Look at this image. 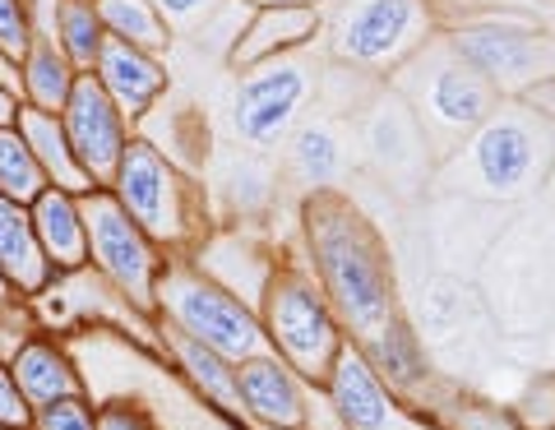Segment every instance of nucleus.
Returning <instances> with one entry per match:
<instances>
[{
    "instance_id": "nucleus-17",
    "label": "nucleus",
    "mask_w": 555,
    "mask_h": 430,
    "mask_svg": "<svg viewBox=\"0 0 555 430\" xmlns=\"http://www.w3.org/2000/svg\"><path fill=\"white\" fill-rule=\"evenodd\" d=\"M5 361L14 370V385H20V393L33 407L69 399V393H89L83 380H79V366L65 352V342H56L51 334H24L5 352Z\"/></svg>"
},
{
    "instance_id": "nucleus-22",
    "label": "nucleus",
    "mask_w": 555,
    "mask_h": 430,
    "mask_svg": "<svg viewBox=\"0 0 555 430\" xmlns=\"http://www.w3.org/2000/svg\"><path fill=\"white\" fill-rule=\"evenodd\" d=\"M347 171V144L338 126L328 120H306L287 134V177L301 185V191H334Z\"/></svg>"
},
{
    "instance_id": "nucleus-3",
    "label": "nucleus",
    "mask_w": 555,
    "mask_h": 430,
    "mask_svg": "<svg viewBox=\"0 0 555 430\" xmlns=\"http://www.w3.org/2000/svg\"><path fill=\"white\" fill-rule=\"evenodd\" d=\"M393 75H398L393 89L408 97V107L422 120L436 162L449 158V153L500 107V93L449 47V38H440V32L416 51L412 61L398 65Z\"/></svg>"
},
{
    "instance_id": "nucleus-14",
    "label": "nucleus",
    "mask_w": 555,
    "mask_h": 430,
    "mask_svg": "<svg viewBox=\"0 0 555 430\" xmlns=\"http://www.w3.org/2000/svg\"><path fill=\"white\" fill-rule=\"evenodd\" d=\"M310 385L278 352H259L236 361L241 417L264 430H310Z\"/></svg>"
},
{
    "instance_id": "nucleus-15",
    "label": "nucleus",
    "mask_w": 555,
    "mask_h": 430,
    "mask_svg": "<svg viewBox=\"0 0 555 430\" xmlns=\"http://www.w3.org/2000/svg\"><path fill=\"white\" fill-rule=\"evenodd\" d=\"M89 75L107 89V97L116 102L130 126L144 120L171 89V75H167L163 56H153V51H144V47H130V42H116V38L102 42Z\"/></svg>"
},
{
    "instance_id": "nucleus-35",
    "label": "nucleus",
    "mask_w": 555,
    "mask_h": 430,
    "mask_svg": "<svg viewBox=\"0 0 555 430\" xmlns=\"http://www.w3.org/2000/svg\"><path fill=\"white\" fill-rule=\"evenodd\" d=\"M0 426L5 430H28L33 426V403L20 393V385H14V370H10L5 356H0Z\"/></svg>"
},
{
    "instance_id": "nucleus-27",
    "label": "nucleus",
    "mask_w": 555,
    "mask_h": 430,
    "mask_svg": "<svg viewBox=\"0 0 555 430\" xmlns=\"http://www.w3.org/2000/svg\"><path fill=\"white\" fill-rule=\"evenodd\" d=\"M51 42L65 51V61L75 65L79 75H89L102 42H107V28H102L93 0H61L56 19H51Z\"/></svg>"
},
{
    "instance_id": "nucleus-37",
    "label": "nucleus",
    "mask_w": 555,
    "mask_h": 430,
    "mask_svg": "<svg viewBox=\"0 0 555 430\" xmlns=\"http://www.w3.org/2000/svg\"><path fill=\"white\" fill-rule=\"evenodd\" d=\"M20 107H24V97H20V83L0 75V130L20 120Z\"/></svg>"
},
{
    "instance_id": "nucleus-23",
    "label": "nucleus",
    "mask_w": 555,
    "mask_h": 430,
    "mask_svg": "<svg viewBox=\"0 0 555 430\" xmlns=\"http://www.w3.org/2000/svg\"><path fill=\"white\" fill-rule=\"evenodd\" d=\"M20 134L28 140L33 148V158L42 162L47 171V181L56 185V191H69V195H83V191H93V181L83 177V167L75 162V153H69V140H65V126H61V116L56 112H42V107H20Z\"/></svg>"
},
{
    "instance_id": "nucleus-39",
    "label": "nucleus",
    "mask_w": 555,
    "mask_h": 430,
    "mask_svg": "<svg viewBox=\"0 0 555 430\" xmlns=\"http://www.w3.org/2000/svg\"><path fill=\"white\" fill-rule=\"evenodd\" d=\"M250 5H310V10H324V0H250Z\"/></svg>"
},
{
    "instance_id": "nucleus-9",
    "label": "nucleus",
    "mask_w": 555,
    "mask_h": 430,
    "mask_svg": "<svg viewBox=\"0 0 555 430\" xmlns=\"http://www.w3.org/2000/svg\"><path fill=\"white\" fill-rule=\"evenodd\" d=\"M306 51H287V56H273L241 70L236 97H232V130L255 153L283 148L287 134L301 126L310 97L320 89V65Z\"/></svg>"
},
{
    "instance_id": "nucleus-12",
    "label": "nucleus",
    "mask_w": 555,
    "mask_h": 430,
    "mask_svg": "<svg viewBox=\"0 0 555 430\" xmlns=\"http://www.w3.org/2000/svg\"><path fill=\"white\" fill-rule=\"evenodd\" d=\"M361 148L366 162L393 185H422L436 171V153L426 144V130L416 112L408 107V97L398 89H379L361 107Z\"/></svg>"
},
{
    "instance_id": "nucleus-19",
    "label": "nucleus",
    "mask_w": 555,
    "mask_h": 430,
    "mask_svg": "<svg viewBox=\"0 0 555 430\" xmlns=\"http://www.w3.org/2000/svg\"><path fill=\"white\" fill-rule=\"evenodd\" d=\"M361 352H366V361L379 370V380H385L393 393H403L408 403H422L430 389H436V375H430V361L422 352V338H416V329L393 315L385 329L371 334L366 342H357Z\"/></svg>"
},
{
    "instance_id": "nucleus-5",
    "label": "nucleus",
    "mask_w": 555,
    "mask_h": 430,
    "mask_svg": "<svg viewBox=\"0 0 555 430\" xmlns=\"http://www.w3.org/2000/svg\"><path fill=\"white\" fill-rule=\"evenodd\" d=\"M107 191L167 255H185L195 240H204V191L144 134H130Z\"/></svg>"
},
{
    "instance_id": "nucleus-24",
    "label": "nucleus",
    "mask_w": 555,
    "mask_h": 430,
    "mask_svg": "<svg viewBox=\"0 0 555 430\" xmlns=\"http://www.w3.org/2000/svg\"><path fill=\"white\" fill-rule=\"evenodd\" d=\"M14 75H20V97L28 107H42V112H61L69 89H75V79H79V70L65 61V51L51 38H42V32L33 38L28 56L20 61Z\"/></svg>"
},
{
    "instance_id": "nucleus-2",
    "label": "nucleus",
    "mask_w": 555,
    "mask_h": 430,
    "mask_svg": "<svg viewBox=\"0 0 555 430\" xmlns=\"http://www.w3.org/2000/svg\"><path fill=\"white\" fill-rule=\"evenodd\" d=\"M436 167L444 177L463 171L454 181L486 199H518L551 177L555 126L542 112H532L524 97H500V107Z\"/></svg>"
},
{
    "instance_id": "nucleus-40",
    "label": "nucleus",
    "mask_w": 555,
    "mask_h": 430,
    "mask_svg": "<svg viewBox=\"0 0 555 430\" xmlns=\"http://www.w3.org/2000/svg\"><path fill=\"white\" fill-rule=\"evenodd\" d=\"M0 75H5V79H14V83H20V75H14V70H10V65H5V61H0Z\"/></svg>"
},
{
    "instance_id": "nucleus-4",
    "label": "nucleus",
    "mask_w": 555,
    "mask_h": 430,
    "mask_svg": "<svg viewBox=\"0 0 555 430\" xmlns=\"http://www.w3.org/2000/svg\"><path fill=\"white\" fill-rule=\"evenodd\" d=\"M320 14L324 56L361 75H393L436 38L430 0H324Z\"/></svg>"
},
{
    "instance_id": "nucleus-41",
    "label": "nucleus",
    "mask_w": 555,
    "mask_h": 430,
    "mask_svg": "<svg viewBox=\"0 0 555 430\" xmlns=\"http://www.w3.org/2000/svg\"><path fill=\"white\" fill-rule=\"evenodd\" d=\"M546 181H551V191H555V167H551V177H546Z\"/></svg>"
},
{
    "instance_id": "nucleus-6",
    "label": "nucleus",
    "mask_w": 555,
    "mask_h": 430,
    "mask_svg": "<svg viewBox=\"0 0 555 430\" xmlns=\"http://www.w3.org/2000/svg\"><path fill=\"white\" fill-rule=\"evenodd\" d=\"M153 320L199 338L204 348L222 352L228 361L269 352V338L255 305L241 301L222 283H214L190 255H167V264L158 273V291H153Z\"/></svg>"
},
{
    "instance_id": "nucleus-10",
    "label": "nucleus",
    "mask_w": 555,
    "mask_h": 430,
    "mask_svg": "<svg viewBox=\"0 0 555 430\" xmlns=\"http://www.w3.org/2000/svg\"><path fill=\"white\" fill-rule=\"evenodd\" d=\"M444 38L500 97H524L532 83L555 79V32L524 19H473Z\"/></svg>"
},
{
    "instance_id": "nucleus-20",
    "label": "nucleus",
    "mask_w": 555,
    "mask_h": 430,
    "mask_svg": "<svg viewBox=\"0 0 555 430\" xmlns=\"http://www.w3.org/2000/svg\"><path fill=\"white\" fill-rule=\"evenodd\" d=\"M28 218H33V232H38V246L47 255V264L56 269V278L89 269V236H83L79 195L47 185V191L28 204Z\"/></svg>"
},
{
    "instance_id": "nucleus-36",
    "label": "nucleus",
    "mask_w": 555,
    "mask_h": 430,
    "mask_svg": "<svg viewBox=\"0 0 555 430\" xmlns=\"http://www.w3.org/2000/svg\"><path fill=\"white\" fill-rule=\"evenodd\" d=\"M153 5H158V14L167 19L171 32H195L222 0H153Z\"/></svg>"
},
{
    "instance_id": "nucleus-29",
    "label": "nucleus",
    "mask_w": 555,
    "mask_h": 430,
    "mask_svg": "<svg viewBox=\"0 0 555 430\" xmlns=\"http://www.w3.org/2000/svg\"><path fill=\"white\" fill-rule=\"evenodd\" d=\"M218 185H222V195H228V204H232L241 218L259 213L273 199V171L259 162V158H232L228 167H222V181Z\"/></svg>"
},
{
    "instance_id": "nucleus-7",
    "label": "nucleus",
    "mask_w": 555,
    "mask_h": 430,
    "mask_svg": "<svg viewBox=\"0 0 555 430\" xmlns=\"http://www.w3.org/2000/svg\"><path fill=\"white\" fill-rule=\"evenodd\" d=\"M259 324H264L269 352H278L306 385H324L338 348L347 342L334 305L320 291L306 264H278L259 297Z\"/></svg>"
},
{
    "instance_id": "nucleus-26",
    "label": "nucleus",
    "mask_w": 555,
    "mask_h": 430,
    "mask_svg": "<svg viewBox=\"0 0 555 430\" xmlns=\"http://www.w3.org/2000/svg\"><path fill=\"white\" fill-rule=\"evenodd\" d=\"M416 407H422L440 430H524L514 421V412L495 407V403H481V399H473V393H459V389H449L440 380Z\"/></svg>"
},
{
    "instance_id": "nucleus-31",
    "label": "nucleus",
    "mask_w": 555,
    "mask_h": 430,
    "mask_svg": "<svg viewBox=\"0 0 555 430\" xmlns=\"http://www.w3.org/2000/svg\"><path fill=\"white\" fill-rule=\"evenodd\" d=\"M33 38H38V24H33L28 0H0V61H5L10 70H20Z\"/></svg>"
},
{
    "instance_id": "nucleus-34",
    "label": "nucleus",
    "mask_w": 555,
    "mask_h": 430,
    "mask_svg": "<svg viewBox=\"0 0 555 430\" xmlns=\"http://www.w3.org/2000/svg\"><path fill=\"white\" fill-rule=\"evenodd\" d=\"M98 430H163L153 421V412L139 399H112L98 403Z\"/></svg>"
},
{
    "instance_id": "nucleus-30",
    "label": "nucleus",
    "mask_w": 555,
    "mask_h": 430,
    "mask_svg": "<svg viewBox=\"0 0 555 430\" xmlns=\"http://www.w3.org/2000/svg\"><path fill=\"white\" fill-rule=\"evenodd\" d=\"M250 10H255L250 0H222V5L208 14V19L190 32V38H195L199 51H214L218 61H228L236 38H241V28H246V19H250Z\"/></svg>"
},
{
    "instance_id": "nucleus-18",
    "label": "nucleus",
    "mask_w": 555,
    "mask_h": 430,
    "mask_svg": "<svg viewBox=\"0 0 555 430\" xmlns=\"http://www.w3.org/2000/svg\"><path fill=\"white\" fill-rule=\"evenodd\" d=\"M158 342L163 352L171 356V366L185 375V385L199 393L204 403H214L222 417H241V393H236V361H228L222 352L204 348L199 338H190L181 329L158 320Z\"/></svg>"
},
{
    "instance_id": "nucleus-16",
    "label": "nucleus",
    "mask_w": 555,
    "mask_h": 430,
    "mask_svg": "<svg viewBox=\"0 0 555 430\" xmlns=\"http://www.w3.org/2000/svg\"><path fill=\"white\" fill-rule=\"evenodd\" d=\"M320 24H324V14L310 10V5H255L246 28H241L236 47H232L228 65L241 75V70H250V65H259V61H273V56H287V51L315 47Z\"/></svg>"
},
{
    "instance_id": "nucleus-28",
    "label": "nucleus",
    "mask_w": 555,
    "mask_h": 430,
    "mask_svg": "<svg viewBox=\"0 0 555 430\" xmlns=\"http://www.w3.org/2000/svg\"><path fill=\"white\" fill-rule=\"evenodd\" d=\"M47 185H51L47 171H42L38 158H33V148L20 134V126H5L0 130V195L14 199V204H33Z\"/></svg>"
},
{
    "instance_id": "nucleus-13",
    "label": "nucleus",
    "mask_w": 555,
    "mask_h": 430,
    "mask_svg": "<svg viewBox=\"0 0 555 430\" xmlns=\"http://www.w3.org/2000/svg\"><path fill=\"white\" fill-rule=\"evenodd\" d=\"M61 126H65V140H69V153H75V162L83 167V177L93 185H107L112 171L120 162V153H126L134 126L120 107L107 97V89L93 79V75H79L75 89H69L65 107L56 112Z\"/></svg>"
},
{
    "instance_id": "nucleus-32",
    "label": "nucleus",
    "mask_w": 555,
    "mask_h": 430,
    "mask_svg": "<svg viewBox=\"0 0 555 430\" xmlns=\"http://www.w3.org/2000/svg\"><path fill=\"white\" fill-rule=\"evenodd\" d=\"M28 430H98V407H93L89 393H69V399L33 407Z\"/></svg>"
},
{
    "instance_id": "nucleus-25",
    "label": "nucleus",
    "mask_w": 555,
    "mask_h": 430,
    "mask_svg": "<svg viewBox=\"0 0 555 430\" xmlns=\"http://www.w3.org/2000/svg\"><path fill=\"white\" fill-rule=\"evenodd\" d=\"M93 5H98V19L107 28V38L116 42H130V47H144L153 56H163L171 38H177L153 0H93Z\"/></svg>"
},
{
    "instance_id": "nucleus-8",
    "label": "nucleus",
    "mask_w": 555,
    "mask_h": 430,
    "mask_svg": "<svg viewBox=\"0 0 555 430\" xmlns=\"http://www.w3.org/2000/svg\"><path fill=\"white\" fill-rule=\"evenodd\" d=\"M83 236H89V269H98L107 287L139 315H153V291H158V273L167 264V250L153 246L144 227L120 209L107 185L79 195Z\"/></svg>"
},
{
    "instance_id": "nucleus-21",
    "label": "nucleus",
    "mask_w": 555,
    "mask_h": 430,
    "mask_svg": "<svg viewBox=\"0 0 555 430\" xmlns=\"http://www.w3.org/2000/svg\"><path fill=\"white\" fill-rule=\"evenodd\" d=\"M0 273H5V283L20 301H38L56 283V269L47 264L38 232H33L28 204H14L5 195H0Z\"/></svg>"
},
{
    "instance_id": "nucleus-38",
    "label": "nucleus",
    "mask_w": 555,
    "mask_h": 430,
    "mask_svg": "<svg viewBox=\"0 0 555 430\" xmlns=\"http://www.w3.org/2000/svg\"><path fill=\"white\" fill-rule=\"evenodd\" d=\"M20 297H14V287L5 283V273H0V320H14V315H20Z\"/></svg>"
},
{
    "instance_id": "nucleus-33",
    "label": "nucleus",
    "mask_w": 555,
    "mask_h": 430,
    "mask_svg": "<svg viewBox=\"0 0 555 430\" xmlns=\"http://www.w3.org/2000/svg\"><path fill=\"white\" fill-rule=\"evenodd\" d=\"M514 421L524 430H555V380H532L514 403Z\"/></svg>"
},
{
    "instance_id": "nucleus-1",
    "label": "nucleus",
    "mask_w": 555,
    "mask_h": 430,
    "mask_svg": "<svg viewBox=\"0 0 555 430\" xmlns=\"http://www.w3.org/2000/svg\"><path fill=\"white\" fill-rule=\"evenodd\" d=\"M301 232H306L310 273H315V283L328 297V305H334L347 338L366 342L393 315H403L398 311V283L385 236L371 227V218L338 185L306 195Z\"/></svg>"
},
{
    "instance_id": "nucleus-11",
    "label": "nucleus",
    "mask_w": 555,
    "mask_h": 430,
    "mask_svg": "<svg viewBox=\"0 0 555 430\" xmlns=\"http://www.w3.org/2000/svg\"><path fill=\"white\" fill-rule=\"evenodd\" d=\"M320 389H324L338 430H440L422 407L408 403L403 393H393L379 380V370L371 366L366 352H361L352 338L338 348Z\"/></svg>"
},
{
    "instance_id": "nucleus-42",
    "label": "nucleus",
    "mask_w": 555,
    "mask_h": 430,
    "mask_svg": "<svg viewBox=\"0 0 555 430\" xmlns=\"http://www.w3.org/2000/svg\"><path fill=\"white\" fill-rule=\"evenodd\" d=\"M0 430H5V426H0Z\"/></svg>"
}]
</instances>
